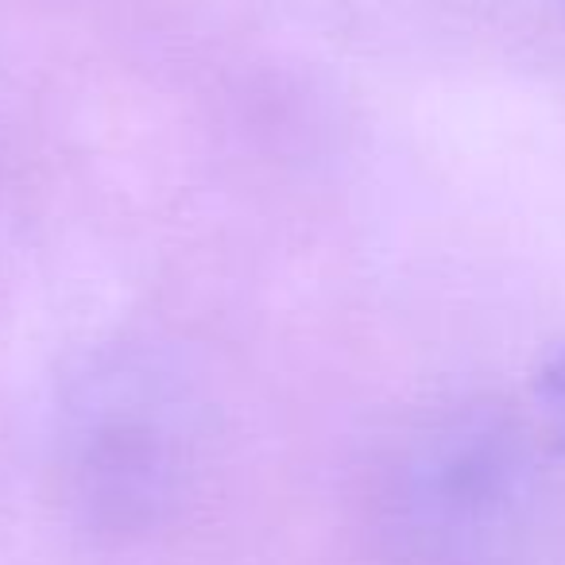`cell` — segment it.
I'll return each instance as SVG.
<instances>
[{
	"instance_id": "1",
	"label": "cell",
	"mask_w": 565,
	"mask_h": 565,
	"mask_svg": "<svg viewBox=\"0 0 565 565\" xmlns=\"http://www.w3.org/2000/svg\"><path fill=\"white\" fill-rule=\"evenodd\" d=\"M534 399H539V411L554 441L565 449V341L550 349L542 361L539 376H534Z\"/></svg>"
}]
</instances>
